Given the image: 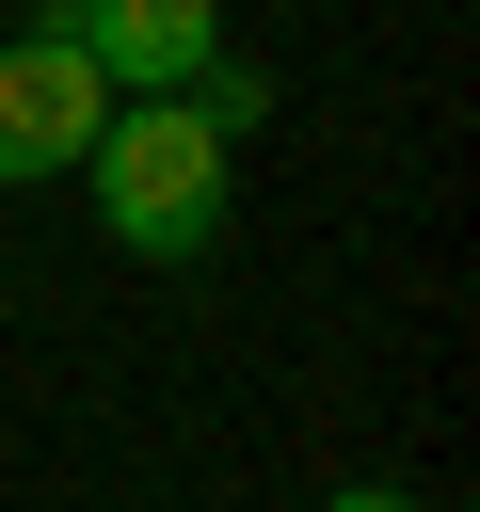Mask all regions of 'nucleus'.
<instances>
[{"label": "nucleus", "instance_id": "1", "mask_svg": "<svg viewBox=\"0 0 480 512\" xmlns=\"http://www.w3.org/2000/svg\"><path fill=\"white\" fill-rule=\"evenodd\" d=\"M80 192L128 256H208L224 240V128L192 96H112L96 144H80Z\"/></svg>", "mask_w": 480, "mask_h": 512}, {"label": "nucleus", "instance_id": "2", "mask_svg": "<svg viewBox=\"0 0 480 512\" xmlns=\"http://www.w3.org/2000/svg\"><path fill=\"white\" fill-rule=\"evenodd\" d=\"M96 112H112V80H96L64 32H16V48H0V192H16V176H80Z\"/></svg>", "mask_w": 480, "mask_h": 512}, {"label": "nucleus", "instance_id": "3", "mask_svg": "<svg viewBox=\"0 0 480 512\" xmlns=\"http://www.w3.org/2000/svg\"><path fill=\"white\" fill-rule=\"evenodd\" d=\"M48 32L112 96H192V64L224 48V0H48Z\"/></svg>", "mask_w": 480, "mask_h": 512}, {"label": "nucleus", "instance_id": "4", "mask_svg": "<svg viewBox=\"0 0 480 512\" xmlns=\"http://www.w3.org/2000/svg\"><path fill=\"white\" fill-rule=\"evenodd\" d=\"M320 512H432V496H400V480H336Z\"/></svg>", "mask_w": 480, "mask_h": 512}]
</instances>
